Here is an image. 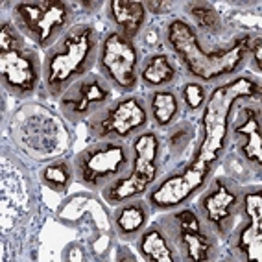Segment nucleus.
Listing matches in <instances>:
<instances>
[{
    "label": "nucleus",
    "mask_w": 262,
    "mask_h": 262,
    "mask_svg": "<svg viewBox=\"0 0 262 262\" xmlns=\"http://www.w3.org/2000/svg\"><path fill=\"white\" fill-rule=\"evenodd\" d=\"M258 100L260 87L249 76H238L212 89L203 107V139L192 163L212 173L225 151L231 127V111L240 100Z\"/></svg>",
    "instance_id": "obj_1"
},
{
    "label": "nucleus",
    "mask_w": 262,
    "mask_h": 262,
    "mask_svg": "<svg viewBox=\"0 0 262 262\" xmlns=\"http://www.w3.org/2000/svg\"><path fill=\"white\" fill-rule=\"evenodd\" d=\"M100 37L91 24H74L42 59V87L52 98H59L74 81L91 74L98 61Z\"/></svg>",
    "instance_id": "obj_2"
},
{
    "label": "nucleus",
    "mask_w": 262,
    "mask_h": 262,
    "mask_svg": "<svg viewBox=\"0 0 262 262\" xmlns=\"http://www.w3.org/2000/svg\"><path fill=\"white\" fill-rule=\"evenodd\" d=\"M166 42L192 78L202 83H211L234 74L244 65L251 37L244 35L225 50L207 52L200 45L196 30L187 20L176 19L166 28Z\"/></svg>",
    "instance_id": "obj_3"
},
{
    "label": "nucleus",
    "mask_w": 262,
    "mask_h": 262,
    "mask_svg": "<svg viewBox=\"0 0 262 262\" xmlns=\"http://www.w3.org/2000/svg\"><path fill=\"white\" fill-rule=\"evenodd\" d=\"M131 150L133 161L127 173L102 190V198L113 207L133 198H142L159 179L163 151L159 135L155 131H142L133 137Z\"/></svg>",
    "instance_id": "obj_4"
},
{
    "label": "nucleus",
    "mask_w": 262,
    "mask_h": 262,
    "mask_svg": "<svg viewBox=\"0 0 262 262\" xmlns=\"http://www.w3.org/2000/svg\"><path fill=\"white\" fill-rule=\"evenodd\" d=\"M74 8L65 0H28L13 6V23L24 37L48 50L72 28Z\"/></svg>",
    "instance_id": "obj_5"
},
{
    "label": "nucleus",
    "mask_w": 262,
    "mask_h": 262,
    "mask_svg": "<svg viewBox=\"0 0 262 262\" xmlns=\"http://www.w3.org/2000/svg\"><path fill=\"white\" fill-rule=\"evenodd\" d=\"M133 161V150L126 141H96L72 161L76 179L89 190L102 192L113 181L124 178Z\"/></svg>",
    "instance_id": "obj_6"
},
{
    "label": "nucleus",
    "mask_w": 262,
    "mask_h": 262,
    "mask_svg": "<svg viewBox=\"0 0 262 262\" xmlns=\"http://www.w3.org/2000/svg\"><path fill=\"white\" fill-rule=\"evenodd\" d=\"M161 224L168 233L178 262H203L216 258L218 236L212 233L194 209H176Z\"/></svg>",
    "instance_id": "obj_7"
},
{
    "label": "nucleus",
    "mask_w": 262,
    "mask_h": 262,
    "mask_svg": "<svg viewBox=\"0 0 262 262\" xmlns=\"http://www.w3.org/2000/svg\"><path fill=\"white\" fill-rule=\"evenodd\" d=\"M150 113L142 98L124 94L87 120V131L94 141H127L148 127Z\"/></svg>",
    "instance_id": "obj_8"
},
{
    "label": "nucleus",
    "mask_w": 262,
    "mask_h": 262,
    "mask_svg": "<svg viewBox=\"0 0 262 262\" xmlns=\"http://www.w3.org/2000/svg\"><path fill=\"white\" fill-rule=\"evenodd\" d=\"M242 192L234 181L218 176L209 179L205 192L198 198V214L218 238H227L233 233L240 216Z\"/></svg>",
    "instance_id": "obj_9"
},
{
    "label": "nucleus",
    "mask_w": 262,
    "mask_h": 262,
    "mask_svg": "<svg viewBox=\"0 0 262 262\" xmlns=\"http://www.w3.org/2000/svg\"><path fill=\"white\" fill-rule=\"evenodd\" d=\"M100 74L118 93H133L139 85V50L131 39L111 32L100 42Z\"/></svg>",
    "instance_id": "obj_10"
},
{
    "label": "nucleus",
    "mask_w": 262,
    "mask_h": 262,
    "mask_svg": "<svg viewBox=\"0 0 262 262\" xmlns=\"http://www.w3.org/2000/svg\"><path fill=\"white\" fill-rule=\"evenodd\" d=\"M115 89L111 87L102 74H91L83 76L78 81L69 87L65 93L61 94L59 111L69 122H87L93 115L102 111L107 103H111Z\"/></svg>",
    "instance_id": "obj_11"
},
{
    "label": "nucleus",
    "mask_w": 262,
    "mask_h": 262,
    "mask_svg": "<svg viewBox=\"0 0 262 262\" xmlns=\"http://www.w3.org/2000/svg\"><path fill=\"white\" fill-rule=\"evenodd\" d=\"M209 179H211V173L196 166L194 163H188L176 173L164 178L159 185H154L146 194V200L151 209L164 212L176 211L187 205L190 198L196 196L209 183Z\"/></svg>",
    "instance_id": "obj_12"
},
{
    "label": "nucleus",
    "mask_w": 262,
    "mask_h": 262,
    "mask_svg": "<svg viewBox=\"0 0 262 262\" xmlns=\"http://www.w3.org/2000/svg\"><path fill=\"white\" fill-rule=\"evenodd\" d=\"M2 87L17 98H30L42 83V61L32 48L0 52Z\"/></svg>",
    "instance_id": "obj_13"
},
{
    "label": "nucleus",
    "mask_w": 262,
    "mask_h": 262,
    "mask_svg": "<svg viewBox=\"0 0 262 262\" xmlns=\"http://www.w3.org/2000/svg\"><path fill=\"white\" fill-rule=\"evenodd\" d=\"M240 216L244 220L234 233L233 251L242 260L260 262L262 258V192L260 188L242 192Z\"/></svg>",
    "instance_id": "obj_14"
},
{
    "label": "nucleus",
    "mask_w": 262,
    "mask_h": 262,
    "mask_svg": "<svg viewBox=\"0 0 262 262\" xmlns=\"http://www.w3.org/2000/svg\"><path fill=\"white\" fill-rule=\"evenodd\" d=\"M233 133L242 139L240 154L248 164L260 172L262 166V129H260V111L258 107H242L240 120L233 124Z\"/></svg>",
    "instance_id": "obj_15"
},
{
    "label": "nucleus",
    "mask_w": 262,
    "mask_h": 262,
    "mask_svg": "<svg viewBox=\"0 0 262 262\" xmlns=\"http://www.w3.org/2000/svg\"><path fill=\"white\" fill-rule=\"evenodd\" d=\"M150 203H148V200H142V198H133V200L118 203L115 207V212H113V225H115L118 238H139L142 231L150 225Z\"/></svg>",
    "instance_id": "obj_16"
},
{
    "label": "nucleus",
    "mask_w": 262,
    "mask_h": 262,
    "mask_svg": "<svg viewBox=\"0 0 262 262\" xmlns=\"http://www.w3.org/2000/svg\"><path fill=\"white\" fill-rule=\"evenodd\" d=\"M107 17L117 26L118 33L133 41L144 28L148 10L144 2L139 0H111L107 4Z\"/></svg>",
    "instance_id": "obj_17"
},
{
    "label": "nucleus",
    "mask_w": 262,
    "mask_h": 262,
    "mask_svg": "<svg viewBox=\"0 0 262 262\" xmlns=\"http://www.w3.org/2000/svg\"><path fill=\"white\" fill-rule=\"evenodd\" d=\"M139 253L148 262H178L170 236L161 222L148 225L139 236Z\"/></svg>",
    "instance_id": "obj_18"
},
{
    "label": "nucleus",
    "mask_w": 262,
    "mask_h": 262,
    "mask_svg": "<svg viewBox=\"0 0 262 262\" xmlns=\"http://www.w3.org/2000/svg\"><path fill=\"white\" fill-rule=\"evenodd\" d=\"M146 105L150 120H154L159 127H168L181 111V100L172 89H155L148 96Z\"/></svg>",
    "instance_id": "obj_19"
},
{
    "label": "nucleus",
    "mask_w": 262,
    "mask_h": 262,
    "mask_svg": "<svg viewBox=\"0 0 262 262\" xmlns=\"http://www.w3.org/2000/svg\"><path fill=\"white\" fill-rule=\"evenodd\" d=\"M139 78H141L146 87H151L155 91L164 89L170 83H173L176 78H178V72H176V67H173L170 56H166V54H154L142 65Z\"/></svg>",
    "instance_id": "obj_20"
},
{
    "label": "nucleus",
    "mask_w": 262,
    "mask_h": 262,
    "mask_svg": "<svg viewBox=\"0 0 262 262\" xmlns=\"http://www.w3.org/2000/svg\"><path fill=\"white\" fill-rule=\"evenodd\" d=\"M74 166L72 163L65 159H57L47 163L39 170V179L47 188L54 192H65L67 188L71 187L72 179H74Z\"/></svg>",
    "instance_id": "obj_21"
},
{
    "label": "nucleus",
    "mask_w": 262,
    "mask_h": 262,
    "mask_svg": "<svg viewBox=\"0 0 262 262\" xmlns=\"http://www.w3.org/2000/svg\"><path fill=\"white\" fill-rule=\"evenodd\" d=\"M188 15L192 17L194 24L198 28L203 30L207 33H218L222 30V19L220 13L212 8L211 4L205 2H192L187 6Z\"/></svg>",
    "instance_id": "obj_22"
},
{
    "label": "nucleus",
    "mask_w": 262,
    "mask_h": 262,
    "mask_svg": "<svg viewBox=\"0 0 262 262\" xmlns=\"http://www.w3.org/2000/svg\"><path fill=\"white\" fill-rule=\"evenodd\" d=\"M207 89L205 85L202 81H188V83L183 85L181 89V103H185V107L188 111L196 113L200 109L205 107V102H207Z\"/></svg>",
    "instance_id": "obj_23"
},
{
    "label": "nucleus",
    "mask_w": 262,
    "mask_h": 262,
    "mask_svg": "<svg viewBox=\"0 0 262 262\" xmlns=\"http://www.w3.org/2000/svg\"><path fill=\"white\" fill-rule=\"evenodd\" d=\"M24 41H26V37L15 26V23H10V20L2 23V28H0V52L20 50V48L26 47Z\"/></svg>",
    "instance_id": "obj_24"
},
{
    "label": "nucleus",
    "mask_w": 262,
    "mask_h": 262,
    "mask_svg": "<svg viewBox=\"0 0 262 262\" xmlns=\"http://www.w3.org/2000/svg\"><path fill=\"white\" fill-rule=\"evenodd\" d=\"M249 56L253 59V65H255V71L260 72V61H262V41L260 39H255V41L249 42Z\"/></svg>",
    "instance_id": "obj_25"
}]
</instances>
